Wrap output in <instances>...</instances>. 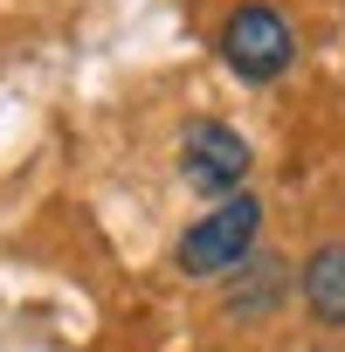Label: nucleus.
I'll return each mask as SVG.
<instances>
[{"label": "nucleus", "mask_w": 345, "mask_h": 352, "mask_svg": "<svg viewBox=\"0 0 345 352\" xmlns=\"http://www.w3.org/2000/svg\"><path fill=\"white\" fill-rule=\"evenodd\" d=\"M221 63L242 83H276L297 63V35H290V21L269 8V0H242V8L221 21Z\"/></svg>", "instance_id": "f03ea898"}, {"label": "nucleus", "mask_w": 345, "mask_h": 352, "mask_svg": "<svg viewBox=\"0 0 345 352\" xmlns=\"http://www.w3.org/2000/svg\"><path fill=\"white\" fill-rule=\"evenodd\" d=\"M228 290H221V304H228V318H269L283 297H290V263L283 256H249L235 276H221Z\"/></svg>", "instance_id": "20e7f679"}, {"label": "nucleus", "mask_w": 345, "mask_h": 352, "mask_svg": "<svg viewBox=\"0 0 345 352\" xmlns=\"http://www.w3.org/2000/svg\"><path fill=\"white\" fill-rule=\"evenodd\" d=\"M249 166H256V152H249V138H242L235 124H221V118L187 124V138H180V173H187V187L228 201V194H242Z\"/></svg>", "instance_id": "7ed1b4c3"}, {"label": "nucleus", "mask_w": 345, "mask_h": 352, "mask_svg": "<svg viewBox=\"0 0 345 352\" xmlns=\"http://www.w3.org/2000/svg\"><path fill=\"white\" fill-rule=\"evenodd\" d=\"M256 235H263V201L256 194H228L172 242V263H180V276H194V283L201 276H235L256 256Z\"/></svg>", "instance_id": "f257e3e1"}, {"label": "nucleus", "mask_w": 345, "mask_h": 352, "mask_svg": "<svg viewBox=\"0 0 345 352\" xmlns=\"http://www.w3.org/2000/svg\"><path fill=\"white\" fill-rule=\"evenodd\" d=\"M297 297L311 304L318 324H345V242H324L297 270Z\"/></svg>", "instance_id": "39448f33"}]
</instances>
